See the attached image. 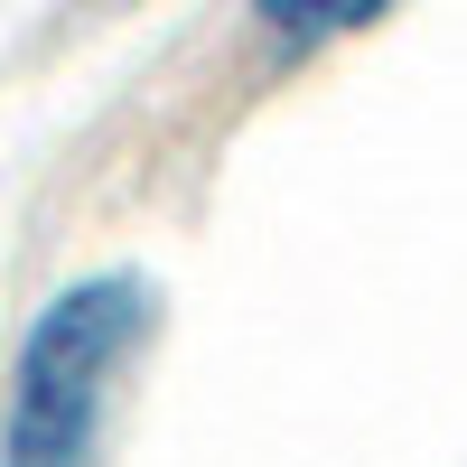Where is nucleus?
<instances>
[{"label":"nucleus","mask_w":467,"mask_h":467,"mask_svg":"<svg viewBox=\"0 0 467 467\" xmlns=\"http://www.w3.org/2000/svg\"><path fill=\"white\" fill-rule=\"evenodd\" d=\"M140 346H150V290L131 271H94V281L57 290L19 337L10 431H0L10 467H94L112 383L131 374Z\"/></svg>","instance_id":"1"},{"label":"nucleus","mask_w":467,"mask_h":467,"mask_svg":"<svg viewBox=\"0 0 467 467\" xmlns=\"http://www.w3.org/2000/svg\"><path fill=\"white\" fill-rule=\"evenodd\" d=\"M393 10L402 0H244V19L262 28L271 57H318V47H337V37L393 19Z\"/></svg>","instance_id":"2"}]
</instances>
